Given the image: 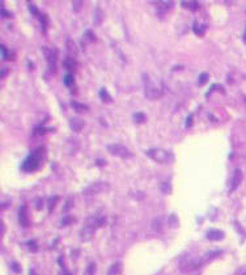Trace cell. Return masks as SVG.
Masks as SVG:
<instances>
[{
  "mask_svg": "<svg viewBox=\"0 0 246 275\" xmlns=\"http://www.w3.org/2000/svg\"><path fill=\"white\" fill-rule=\"evenodd\" d=\"M98 96L104 102H111L113 101V97L108 93V91H106L105 88H101V91L98 92Z\"/></svg>",
  "mask_w": 246,
  "mask_h": 275,
  "instance_id": "obj_21",
  "label": "cell"
},
{
  "mask_svg": "<svg viewBox=\"0 0 246 275\" xmlns=\"http://www.w3.org/2000/svg\"><path fill=\"white\" fill-rule=\"evenodd\" d=\"M122 273V265L121 262H115V263H113L109 270H108V275H121Z\"/></svg>",
  "mask_w": 246,
  "mask_h": 275,
  "instance_id": "obj_14",
  "label": "cell"
},
{
  "mask_svg": "<svg viewBox=\"0 0 246 275\" xmlns=\"http://www.w3.org/2000/svg\"><path fill=\"white\" fill-rule=\"evenodd\" d=\"M84 126H85V123H84L83 119L76 118V117H73V118L69 119V127H71V130L75 131V132H80L81 130L84 129Z\"/></svg>",
  "mask_w": 246,
  "mask_h": 275,
  "instance_id": "obj_12",
  "label": "cell"
},
{
  "mask_svg": "<svg viewBox=\"0 0 246 275\" xmlns=\"http://www.w3.org/2000/svg\"><path fill=\"white\" fill-rule=\"evenodd\" d=\"M181 5L183 8H188L190 11H197L199 8L198 2H181Z\"/></svg>",
  "mask_w": 246,
  "mask_h": 275,
  "instance_id": "obj_22",
  "label": "cell"
},
{
  "mask_svg": "<svg viewBox=\"0 0 246 275\" xmlns=\"http://www.w3.org/2000/svg\"><path fill=\"white\" fill-rule=\"evenodd\" d=\"M0 49H2V58H3L4 60H5V59H8V60L13 59V54H11L9 51L7 50L5 45H2V46H0Z\"/></svg>",
  "mask_w": 246,
  "mask_h": 275,
  "instance_id": "obj_24",
  "label": "cell"
},
{
  "mask_svg": "<svg viewBox=\"0 0 246 275\" xmlns=\"http://www.w3.org/2000/svg\"><path fill=\"white\" fill-rule=\"evenodd\" d=\"M221 252L220 250H212V252H210V253H207L206 255H204V259H212V258H215V257H217V254H220Z\"/></svg>",
  "mask_w": 246,
  "mask_h": 275,
  "instance_id": "obj_32",
  "label": "cell"
},
{
  "mask_svg": "<svg viewBox=\"0 0 246 275\" xmlns=\"http://www.w3.org/2000/svg\"><path fill=\"white\" fill-rule=\"evenodd\" d=\"M29 9H30V12H31V13H33L35 17H38V15L41 13V12L38 11V8H37L34 4H29Z\"/></svg>",
  "mask_w": 246,
  "mask_h": 275,
  "instance_id": "obj_36",
  "label": "cell"
},
{
  "mask_svg": "<svg viewBox=\"0 0 246 275\" xmlns=\"http://www.w3.org/2000/svg\"><path fill=\"white\" fill-rule=\"evenodd\" d=\"M208 79H210V75H208V72H202L200 75H199V85L202 87V85H204L208 81Z\"/></svg>",
  "mask_w": 246,
  "mask_h": 275,
  "instance_id": "obj_28",
  "label": "cell"
},
{
  "mask_svg": "<svg viewBox=\"0 0 246 275\" xmlns=\"http://www.w3.org/2000/svg\"><path fill=\"white\" fill-rule=\"evenodd\" d=\"M54 129H49V127H43L42 125H39L38 127H35L33 131V135H45L47 132H53Z\"/></svg>",
  "mask_w": 246,
  "mask_h": 275,
  "instance_id": "obj_19",
  "label": "cell"
},
{
  "mask_svg": "<svg viewBox=\"0 0 246 275\" xmlns=\"http://www.w3.org/2000/svg\"><path fill=\"white\" fill-rule=\"evenodd\" d=\"M84 36H85V38H86V40L89 41V42H96V41H97V38H96V36H94V33H93L92 30H86Z\"/></svg>",
  "mask_w": 246,
  "mask_h": 275,
  "instance_id": "obj_31",
  "label": "cell"
},
{
  "mask_svg": "<svg viewBox=\"0 0 246 275\" xmlns=\"http://www.w3.org/2000/svg\"><path fill=\"white\" fill-rule=\"evenodd\" d=\"M68 207H69V208L72 207V199H68V201L66 202V206H64V208H63V211H64V212H66V211H68Z\"/></svg>",
  "mask_w": 246,
  "mask_h": 275,
  "instance_id": "obj_40",
  "label": "cell"
},
{
  "mask_svg": "<svg viewBox=\"0 0 246 275\" xmlns=\"http://www.w3.org/2000/svg\"><path fill=\"white\" fill-rule=\"evenodd\" d=\"M43 53H45V58L47 60L49 69L53 73L56 72V64H58V50L53 47H43Z\"/></svg>",
  "mask_w": 246,
  "mask_h": 275,
  "instance_id": "obj_7",
  "label": "cell"
},
{
  "mask_svg": "<svg viewBox=\"0 0 246 275\" xmlns=\"http://www.w3.org/2000/svg\"><path fill=\"white\" fill-rule=\"evenodd\" d=\"M96 164H97V165H101V167H104V165H106L105 160H100V159H97V160H96Z\"/></svg>",
  "mask_w": 246,
  "mask_h": 275,
  "instance_id": "obj_44",
  "label": "cell"
},
{
  "mask_svg": "<svg viewBox=\"0 0 246 275\" xmlns=\"http://www.w3.org/2000/svg\"><path fill=\"white\" fill-rule=\"evenodd\" d=\"M236 275H246V267H242L241 270H238L236 273Z\"/></svg>",
  "mask_w": 246,
  "mask_h": 275,
  "instance_id": "obj_43",
  "label": "cell"
},
{
  "mask_svg": "<svg viewBox=\"0 0 246 275\" xmlns=\"http://www.w3.org/2000/svg\"><path fill=\"white\" fill-rule=\"evenodd\" d=\"M58 201H59V197H58V195H53V197L49 198V201H47V211H49V212H53V210H54V207L56 206Z\"/></svg>",
  "mask_w": 246,
  "mask_h": 275,
  "instance_id": "obj_20",
  "label": "cell"
},
{
  "mask_svg": "<svg viewBox=\"0 0 246 275\" xmlns=\"http://www.w3.org/2000/svg\"><path fill=\"white\" fill-rule=\"evenodd\" d=\"M38 20L41 22V28H42V33L46 34V29H47V25H49V18L46 15H43L42 12L38 15Z\"/></svg>",
  "mask_w": 246,
  "mask_h": 275,
  "instance_id": "obj_17",
  "label": "cell"
},
{
  "mask_svg": "<svg viewBox=\"0 0 246 275\" xmlns=\"http://www.w3.org/2000/svg\"><path fill=\"white\" fill-rule=\"evenodd\" d=\"M66 45H67V51H68V56H73L77 54V47H76V45H75V42L72 41V40H67V42H66Z\"/></svg>",
  "mask_w": 246,
  "mask_h": 275,
  "instance_id": "obj_16",
  "label": "cell"
},
{
  "mask_svg": "<svg viewBox=\"0 0 246 275\" xmlns=\"http://www.w3.org/2000/svg\"><path fill=\"white\" fill-rule=\"evenodd\" d=\"M155 7H156V13L159 17H164L166 12L173 7L172 2H155Z\"/></svg>",
  "mask_w": 246,
  "mask_h": 275,
  "instance_id": "obj_8",
  "label": "cell"
},
{
  "mask_svg": "<svg viewBox=\"0 0 246 275\" xmlns=\"http://www.w3.org/2000/svg\"><path fill=\"white\" fill-rule=\"evenodd\" d=\"M179 225V220H178V216L177 215H174V214H172L169 216V227L170 228H177Z\"/></svg>",
  "mask_w": 246,
  "mask_h": 275,
  "instance_id": "obj_25",
  "label": "cell"
},
{
  "mask_svg": "<svg viewBox=\"0 0 246 275\" xmlns=\"http://www.w3.org/2000/svg\"><path fill=\"white\" fill-rule=\"evenodd\" d=\"M146 155L148 157H151L152 160H155L156 163L159 164H172L174 161V155L169 151H164V149H157V148H151L146 151Z\"/></svg>",
  "mask_w": 246,
  "mask_h": 275,
  "instance_id": "obj_2",
  "label": "cell"
},
{
  "mask_svg": "<svg viewBox=\"0 0 246 275\" xmlns=\"http://www.w3.org/2000/svg\"><path fill=\"white\" fill-rule=\"evenodd\" d=\"M72 221H73V217H71V216H66V217H63V219H62L60 224H62V225H68V224H71Z\"/></svg>",
  "mask_w": 246,
  "mask_h": 275,
  "instance_id": "obj_35",
  "label": "cell"
},
{
  "mask_svg": "<svg viewBox=\"0 0 246 275\" xmlns=\"http://www.w3.org/2000/svg\"><path fill=\"white\" fill-rule=\"evenodd\" d=\"M101 21H102V12L100 11V8H96V12H94V24L98 25Z\"/></svg>",
  "mask_w": 246,
  "mask_h": 275,
  "instance_id": "obj_29",
  "label": "cell"
},
{
  "mask_svg": "<svg viewBox=\"0 0 246 275\" xmlns=\"http://www.w3.org/2000/svg\"><path fill=\"white\" fill-rule=\"evenodd\" d=\"M81 5H83V2H72V7H73V11L75 12H79L80 11V8H81Z\"/></svg>",
  "mask_w": 246,
  "mask_h": 275,
  "instance_id": "obj_37",
  "label": "cell"
},
{
  "mask_svg": "<svg viewBox=\"0 0 246 275\" xmlns=\"http://www.w3.org/2000/svg\"><path fill=\"white\" fill-rule=\"evenodd\" d=\"M177 69H183V66H181V64H178V66H174V67L172 68V71H177Z\"/></svg>",
  "mask_w": 246,
  "mask_h": 275,
  "instance_id": "obj_45",
  "label": "cell"
},
{
  "mask_svg": "<svg viewBox=\"0 0 246 275\" xmlns=\"http://www.w3.org/2000/svg\"><path fill=\"white\" fill-rule=\"evenodd\" d=\"M64 85L68 88H73L75 87V78L72 73H67L64 76Z\"/></svg>",
  "mask_w": 246,
  "mask_h": 275,
  "instance_id": "obj_23",
  "label": "cell"
},
{
  "mask_svg": "<svg viewBox=\"0 0 246 275\" xmlns=\"http://www.w3.org/2000/svg\"><path fill=\"white\" fill-rule=\"evenodd\" d=\"M71 105H72V107L75 109V111H77V113L88 111V106H86V105H84V104H79V102H77V101H75V100L71 101Z\"/></svg>",
  "mask_w": 246,
  "mask_h": 275,
  "instance_id": "obj_18",
  "label": "cell"
},
{
  "mask_svg": "<svg viewBox=\"0 0 246 275\" xmlns=\"http://www.w3.org/2000/svg\"><path fill=\"white\" fill-rule=\"evenodd\" d=\"M26 246L30 249L31 252H35L37 249H38V246H37V242H35V240H30V241H28V242H26Z\"/></svg>",
  "mask_w": 246,
  "mask_h": 275,
  "instance_id": "obj_33",
  "label": "cell"
},
{
  "mask_svg": "<svg viewBox=\"0 0 246 275\" xmlns=\"http://www.w3.org/2000/svg\"><path fill=\"white\" fill-rule=\"evenodd\" d=\"M161 191L165 194H170L172 193V186H170L169 182H162L161 183Z\"/></svg>",
  "mask_w": 246,
  "mask_h": 275,
  "instance_id": "obj_30",
  "label": "cell"
},
{
  "mask_svg": "<svg viewBox=\"0 0 246 275\" xmlns=\"http://www.w3.org/2000/svg\"><path fill=\"white\" fill-rule=\"evenodd\" d=\"M193 30H194V33L197 34V36H199V37H203L204 31L207 30V25H206V24H198V22H194Z\"/></svg>",
  "mask_w": 246,
  "mask_h": 275,
  "instance_id": "obj_15",
  "label": "cell"
},
{
  "mask_svg": "<svg viewBox=\"0 0 246 275\" xmlns=\"http://www.w3.org/2000/svg\"><path fill=\"white\" fill-rule=\"evenodd\" d=\"M106 223V219L104 216H97V215H92V216H88L85 221H84V225H83V231L80 233V237L83 239V241H89L96 229L105 225Z\"/></svg>",
  "mask_w": 246,
  "mask_h": 275,
  "instance_id": "obj_1",
  "label": "cell"
},
{
  "mask_svg": "<svg viewBox=\"0 0 246 275\" xmlns=\"http://www.w3.org/2000/svg\"><path fill=\"white\" fill-rule=\"evenodd\" d=\"M143 81H144V94H146V97L148 100H157L162 96V92L153 85V83L149 79L148 73H143Z\"/></svg>",
  "mask_w": 246,
  "mask_h": 275,
  "instance_id": "obj_4",
  "label": "cell"
},
{
  "mask_svg": "<svg viewBox=\"0 0 246 275\" xmlns=\"http://www.w3.org/2000/svg\"><path fill=\"white\" fill-rule=\"evenodd\" d=\"M160 223H161V220L160 219H155L153 220V223H152V227H153V229L155 231H160Z\"/></svg>",
  "mask_w": 246,
  "mask_h": 275,
  "instance_id": "obj_38",
  "label": "cell"
},
{
  "mask_svg": "<svg viewBox=\"0 0 246 275\" xmlns=\"http://www.w3.org/2000/svg\"><path fill=\"white\" fill-rule=\"evenodd\" d=\"M4 235V224H3V221H2V236Z\"/></svg>",
  "mask_w": 246,
  "mask_h": 275,
  "instance_id": "obj_46",
  "label": "cell"
},
{
  "mask_svg": "<svg viewBox=\"0 0 246 275\" xmlns=\"http://www.w3.org/2000/svg\"><path fill=\"white\" fill-rule=\"evenodd\" d=\"M242 170L241 169H236L234 170V173H233V177H232V183H230V193L232 191H234L238 186H239V183H241V181H242Z\"/></svg>",
  "mask_w": 246,
  "mask_h": 275,
  "instance_id": "obj_9",
  "label": "cell"
},
{
  "mask_svg": "<svg viewBox=\"0 0 246 275\" xmlns=\"http://www.w3.org/2000/svg\"><path fill=\"white\" fill-rule=\"evenodd\" d=\"M191 125H193V114H190V116L186 118V125H185V126L187 127V129H190Z\"/></svg>",
  "mask_w": 246,
  "mask_h": 275,
  "instance_id": "obj_39",
  "label": "cell"
},
{
  "mask_svg": "<svg viewBox=\"0 0 246 275\" xmlns=\"http://www.w3.org/2000/svg\"><path fill=\"white\" fill-rule=\"evenodd\" d=\"M43 153H45V148H38V149H35L33 153H30V155L24 160L22 169L25 172H33L35 169H38L41 157L43 156Z\"/></svg>",
  "mask_w": 246,
  "mask_h": 275,
  "instance_id": "obj_3",
  "label": "cell"
},
{
  "mask_svg": "<svg viewBox=\"0 0 246 275\" xmlns=\"http://www.w3.org/2000/svg\"><path fill=\"white\" fill-rule=\"evenodd\" d=\"M94 273H96V263L91 262V263L86 266V270H85L84 275H94Z\"/></svg>",
  "mask_w": 246,
  "mask_h": 275,
  "instance_id": "obj_27",
  "label": "cell"
},
{
  "mask_svg": "<svg viewBox=\"0 0 246 275\" xmlns=\"http://www.w3.org/2000/svg\"><path fill=\"white\" fill-rule=\"evenodd\" d=\"M63 66H64L66 69H68L69 73H73L75 71H76L77 62L75 60V58H72V56H67V58L64 59V62H63Z\"/></svg>",
  "mask_w": 246,
  "mask_h": 275,
  "instance_id": "obj_13",
  "label": "cell"
},
{
  "mask_svg": "<svg viewBox=\"0 0 246 275\" xmlns=\"http://www.w3.org/2000/svg\"><path fill=\"white\" fill-rule=\"evenodd\" d=\"M11 267H12V270H13L15 273H17V274L21 273V266H20V263H17V262H12Z\"/></svg>",
  "mask_w": 246,
  "mask_h": 275,
  "instance_id": "obj_34",
  "label": "cell"
},
{
  "mask_svg": "<svg viewBox=\"0 0 246 275\" xmlns=\"http://www.w3.org/2000/svg\"><path fill=\"white\" fill-rule=\"evenodd\" d=\"M18 221H20L21 227L26 228L29 227V219H28V210H26V206H22L18 210Z\"/></svg>",
  "mask_w": 246,
  "mask_h": 275,
  "instance_id": "obj_10",
  "label": "cell"
},
{
  "mask_svg": "<svg viewBox=\"0 0 246 275\" xmlns=\"http://www.w3.org/2000/svg\"><path fill=\"white\" fill-rule=\"evenodd\" d=\"M132 118H134V121H135L136 123H143V122H146L147 116H146L144 113H134Z\"/></svg>",
  "mask_w": 246,
  "mask_h": 275,
  "instance_id": "obj_26",
  "label": "cell"
},
{
  "mask_svg": "<svg viewBox=\"0 0 246 275\" xmlns=\"http://www.w3.org/2000/svg\"><path fill=\"white\" fill-rule=\"evenodd\" d=\"M108 151L113 156H117L121 159H131L132 157V153L130 152V149L122 144H117V143L108 144Z\"/></svg>",
  "mask_w": 246,
  "mask_h": 275,
  "instance_id": "obj_6",
  "label": "cell"
},
{
  "mask_svg": "<svg viewBox=\"0 0 246 275\" xmlns=\"http://www.w3.org/2000/svg\"><path fill=\"white\" fill-rule=\"evenodd\" d=\"M109 189V183L105 182V181H96V182H92L91 185H88L86 187L83 189V194L85 197H93L96 194H100V193H104L105 190Z\"/></svg>",
  "mask_w": 246,
  "mask_h": 275,
  "instance_id": "obj_5",
  "label": "cell"
},
{
  "mask_svg": "<svg viewBox=\"0 0 246 275\" xmlns=\"http://www.w3.org/2000/svg\"><path fill=\"white\" fill-rule=\"evenodd\" d=\"M2 13H3V17H12V15L9 13L8 11H5L4 8H2Z\"/></svg>",
  "mask_w": 246,
  "mask_h": 275,
  "instance_id": "obj_42",
  "label": "cell"
},
{
  "mask_svg": "<svg viewBox=\"0 0 246 275\" xmlns=\"http://www.w3.org/2000/svg\"><path fill=\"white\" fill-rule=\"evenodd\" d=\"M206 236L210 241H220L225 237V233L223 231H220V229H210Z\"/></svg>",
  "mask_w": 246,
  "mask_h": 275,
  "instance_id": "obj_11",
  "label": "cell"
},
{
  "mask_svg": "<svg viewBox=\"0 0 246 275\" xmlns=\"http://www.w3.org/2000/svg\"><path fill=\"white\" fill-rule=\"evenodd\" d=\"M35 207L38 208V210H41V208H42V198H38V199L35 201Z\"/></svg>",
  "mask_w": 246,
  "mask_h": 275,
  "instance_id": "obj_41",
  "label": "cell"
}]
</instances>
